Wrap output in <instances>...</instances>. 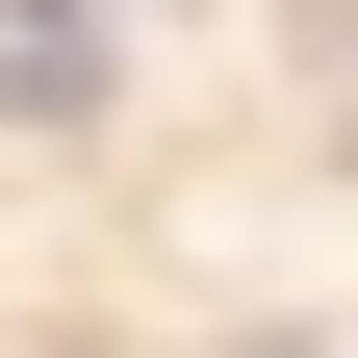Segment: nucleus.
<instances>
[{"instance_id": "1", "label": "nucleus", "mask_w": 358, "mask_h": 358, "mask_svg": "<svg viewBox=\"0 0 358 358\" xmlns=\"http://www.w3.org/2000/svg\"><path fill=\"white\" fill-rule=\"evenodd\" d=\"M103 77H128V26H103V0H0V128H77Z\"/></svg>"}, {"instance_id": "2", "label": "nucleus", "mask_w": 358, "mask_h": 358, "mask_svg": "<svg viewBox=\"0 0 358 358\" xmlns=\"http://www.w3.org/2000/svg\"><path fill=\"white\" fill-rule=\"evenodd\" d=\"M282 358H307V333H282Z\"/></svg>"}]
</instances>
